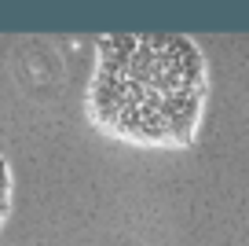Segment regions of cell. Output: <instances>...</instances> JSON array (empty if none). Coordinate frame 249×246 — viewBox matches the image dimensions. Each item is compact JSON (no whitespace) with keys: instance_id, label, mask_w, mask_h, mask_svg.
Returning a JSON list of instances; mask_svg holds the SVG:
<instances>
[{"instance_id":"cell-1","label":"cell","mask_w":249,"mask_h":246,"mask_svg":"<svg viewBox=\"0 0 249 246\" xmlns=\"http://www.w3.org/2000/svg\"><path fill=\"white\" fill-rule=\"evenodd\" d=\"M4 206H8V187H4V177H0V221H4Z\"/></svg>"}]
</instances>
